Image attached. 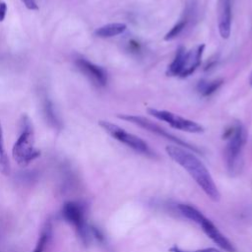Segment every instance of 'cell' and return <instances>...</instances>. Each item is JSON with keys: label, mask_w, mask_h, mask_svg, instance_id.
Returning a JSON list of instances; mask_svg holds the SVG:
<instances>
[{"label": "cell", "mask_w": 252, "mask_h": 252, "mask_svg": "<svg viewBox=\"0 0 252 252\" xmlns=\"http://www.w3.org/2000/svg\"><path fill=\"white\" fill-rule=\"evenodd\" d=\"M23 2V4L27 7V9L29 10H38V6L36 4L35 0H21Z\"/></svg>", "instance_id": "obj_20"}, {"label": "cell", "mask_w": 252, "mask_h": 252, "mask_svg": "<svg viewBox=\"0 0 252 252\" xmlns=\"http://www.w3.org/2000/svg\"><path fill=\"white\" fill-rule=\"evenodd\" d=\"M204 49H205V44H199L196 47L190 49L189 51H186L183 70L179 77L185 78L195 72V70L201 64V59H202Z\"/></svg>", "instance_id": "obj_11"}, {"label": "cell", "mask_w": 252, "mask_h": 252, "mask_svg": "<svg viewBox=\"0 0 252 252\" xmlns=\"http://www.w3.org/2000/svg\"><path fill=\"white\" fill-rule=\"evenodd\" d=\"M165 152L171 159L189 173L211 200L214 202L220 201V193L215 184L210 171L192 152L176 145L166 146Z\"/></svg>", "instance_id": "obj_1"}, {"label": "cell", "mask_w": 252, "mask_h": 252, "mask_svg": "<svg viewBox=\"0 0 252 252\" xmlns=\"http://www.w3.org/2000/svg\"><path fill=\"white\" fill-rule=\"evenodd\" d=\"M218 26L222 38L226 39L230 35L231 30V2L230 0H219L218 6Z\"/></svg>", "instance_id": "obj_10"}, {"label": "cell", "mask_w": 252, "mask_h": 252, "mask_svg": "<svg viewBox=\"0 0 252 252\" xmlns=\"http://www.w3.org/2000/svg\"><path fill=\"white\" fill-rule=\"evenodd\" d=\"M127 29L124 23H110L97 28L94 34L100 38H109L123 33Z\"/></svg>", "instance_id": "obj_12"}, {"label": "cell", "mask_w": 252, "mask_h": 252, "mask_svg": "<svg viewBox=\"0 0 252 252\" xmlns=\"http://www.w3.org/2000/svg\"><path fill=\"white\" fill-rule=\"evenodd\" d=\"M223 81L221 79L213 80V81H200L197 85V91L202 96H209L213 94L222 85Z\"/></svg>", "instance_id": "obj_14"}, {"label": "cell", "mask_w": 252, "mask_h": 252, "mask_svg": "<svg viewBox=\"0 0 252 252\" xmlns=\"http://www.w3.org/2000/svg\"><path fill=\"white\" fill-rule=\"evenodd\" d=\"M186 51L187 50L185 49L184 46H179L177 48L175 56L166 70L167 76H180V74L183 70Z\"/></svg>", "instance_id": "obj_13"}, {"label": "cell", "mask_w": 252, "mask_h": 252, "mask_svg": "<svg viewBox=\"0 0 252 252\" xmlns=\"http://www.w3.org/2000/svg\"><path fill=\"white\" fill-rule=\"evenodd\" d=\"M98 124L112 138H114L115 140L128 146L129 148L133 149L134 151H136L142 155L149 156V157L155 156V154L153 153V151L149 147V145L140 137H138L134 134H131V133L125 131L120 126L113 124L106 120H99Z\"/></svg>", "instance_id": "obj_5"}, {"label": "cell", "mask_w": 252, "mask_h": 252, "mask_svg": "<svg viewBox=\"0 0 252 252\" xmlns=\"http://www.w3.org/2000/svg\"><path fill=\"white\" fill-rule=\"evenodd\" d=\"M178 210L185 218L199 224L202 227V230L206 233V235L221 249L227 252H235L233 244L219 230V228L208 218H206L195 207L187 204H180L178 205Z\"/></svg>", "instance_id": "obj_4"}, {"label": "cell", "mask_w": 252, "mask_h": 252, "mask_svg": "<svg viewBox=\"0 0 252 252\" xmlns=\"http://www.w3.org/2000/svg\"><path fill=\"white\" fill-rule=\"evenodd\" d=\"M186 24H187V21L186 20H181L179 22H177L170 30L169 32H167L163 37V39L165 41H169V40H172L174 38H176L181 32L182 31L185 29L186 27Z\"/></svg>", "instance_id": "obj_17"}, {"label": "cell", "mask_w": 252, "mask_h": 252, "mask_svg": "<svg viewBox=\"0 0 252 252\" xmlns=\"http://www.w3.org/2000/svg\"><path fill=\"white\" fill-rule=\"evenodd\" d=\"M62 215L63 218L69 223L73 224L77 228L81 237L85 241H87V239L89 238L90 230L85 221V214L83 207L79 203L73 201L66 202L62 208Z\"/></svg>", "instance_id": "obj_8"}, {"label": "cell", "mask_w": 252, "mask_h": 252, "mask_svg": "<svg viewBox=\"0 0 252 252\" xmlns=\"http://www.w3.org/2000/svg\"><path fill=\"white\" fill-rule=\"evenodd\" d=\"M0 172L4 175H9L10 173V162L4 148V139H3V131L0 123Z\"/></svg>", "instance_id": "obj_16"}, {"label": "cell", "mask_w": 252, "mask_h": 252, "mask_svg": "<svg viewBox=\"0 0 252 252\" xmlns=\"http://www.w3.org/2000/svg\"><path fill=\"white\" fill-rule=\"evenodd\" d=\"M49 229H44L42 231V233L40 234L38 240H37V243L34 247V250L33 252H43L44 251V248H45V245L49 239Z\"/></svg>", "instance_id": "obj_18"}, {"label": "cell", "mask_w": 252, "mask_h": 252, "mask_svg": "<svg viewBox=\"0 0 252 252\" xmlns=\"http://www.w3.org/2000/svg\"><path fill=\"white\" fill-rule=\"evenodd\" d=\"M6 14H7V4L5 3V1L0 0V23L5 20Z\"/></svg>", "instance_id": "obj_21"}, {"label": "cell", "mask_w": 252, "mask_h": 252, "mask_svg": "<svg viewBox=\"0 0 252 252\" xmlns=\"http://www.w3.org/2000/svg\"><path fill=\"white\" fill-rule=\"evenodd\" d=\"M75 65L77 69L95 87L102 88L106 85L107 72L104 68L82 57H78L75 60Z\"/></svg>", "instance_id": "obj_9"}, {"label": "cell", "mask_w": 252, "mask_h": 252, "mask_svg": "<svg viewBox=\"0 0 252 252\" xmlns=\"http://www.w3.org/2000/svg\"><path fill=\"white\" fill-rule=\"evenodd\" d=\"M169 252H220L216 248H204V249H199V250H194V251H187L183 250L180 247L174 245L169 248Z\"/></svg>", "instance_id": "obj_19"}, {"label": "cell", "mask_w": 252, "mask_h": 252, "mask_svg": "<svg viewBox=\"0 0 252 252\" xmlns=\"http://www.w3.org/2000/svg\"><path fill=\"white\" fill-rule=\"evenodd\" d=\"M251 85H252V81H251Z\"/></svg>", "instance_id": "obj_22"}, {"label": "cell", "mask_w": 252, "mask_h": 252, "mask_svg": "<svg viewBox=\"0 0 252 252\" xmlns=\"http://www.w3.org/2000/svg\"><path fill=\"white\" fill-rule=\"evenodd\" d=\"M147 111L150 115L154 116L155 118H157L158 120L168 123L172 128L177 129V130H181V131H185V132H189V133H203L205 130L201 124H199L193 120L179 116V115H177L173 112L167 111V110L148 108Z\"/></svg>", "instance_id": "obj_7"}, {"label": "cell", "mask_w": 252, "mask_h": 252, "mask_svg": "<svg viewBox=\"0 0 252 252\" xmlns=\"http://www.w3.org/2000/svg\"><path fill=\"white\" fill-rule=\"evenodd\" d=\"M43 113L46 121L50 126L54 128H59L61 126V122L59 121V118L55 113L54 106L52 102L47 98L44 99V102H43Z\"/></svg>", "instance_id": "obj_15"}, {"label": "cell", "mask_w": 252, "mask_h": 252, "mask_svg": "<svg viewBox=\"0 0 252 252\" xmlns=\"http://www.w3.org/2000/svg\"><path fill=\"white\" fill-rule=\"evenodd\" d=\"M117 117L119 119H122V120H125V121H128V122H131L135 125H137L138 127H141L149 132H152L158 136H160L161 138H164L172 143H174L176 146H179V147H182L184 149H187L189 151H193L194 153H197V154H200L201 151L194 145H191L183 140H181L180 138L168 133L166 130H164L163 128H161L160 126L157 125L156 123H154L153 121L145 118V117H142V116H138V115H130V114H117Z\"/></svg>", "instance_id": "obj_6"}, {"label": "cell", "mask_w": 252, "mask_h": 252, "mask_svg": "<svg viewBox=\"0 0 252 252\" xmlns=\"http://www.w3.org/2000/svg\"><path fill=\"white\" fill-rule=\"evenodd\" d=\"M20 135L12 149V156L21 166H26L35 159L40 152L34 147V132L32 120L26 114L20 119Z\"/></svg>", "instance_id": "obj_2"}, {"label": "cell", "mask_w": 252, "mask_h": 252, "mask_svg": "<svg viewBox=\"0 0 252 252\" xmlns=\"http://www.w3.org/2000/svg\"><path fill=\"white\" fill-rule=\"evenodd\" d=\"M223 139L227 140L225 147V161L228 172L233 175L238 173L242 165V150L246 141V132L241 123L237 122L226 129Z\"/></svg>", "instance_id": "obj_3"}]
</instances>
